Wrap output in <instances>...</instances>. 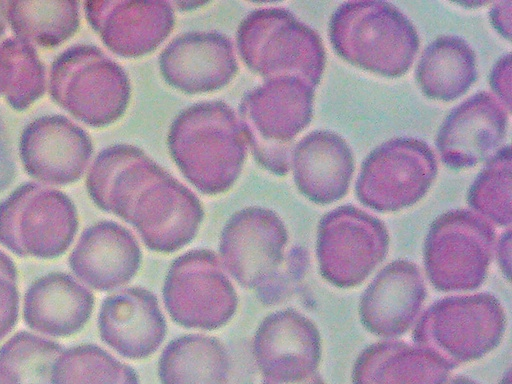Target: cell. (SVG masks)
Wrapping results in <instances>:
<instances>
[{"instance_id": "cell-1", "label": "cell", "mask_w": 512, "mask_h": 384, "mask_svg": "<svg viewBox=\"0 0 512 384\" xmlns=\"http://www.w3.org/2000/svg\"><path fill=\"white\" fill-rule=\"evenodd\" d=\"M247 141L234 110L222 101H206L174 119L168 147L183 175L202 191L227 189L241 172Z\"/></svg>"}, {"instance_id": "cell-2", "label": "cell", "mask_w": 512, "mask_h": 384, "mask_svg": "<svg viewBox=\"0 0 512 384\" xmlns=\"http://www.w3.org/2000/svg\"><path fill=\"white\" fill-rule=\"evenodd\" d=\"M334 51L353 66L388 78L411 68L419 50L417 30L409 18L386 1H348L329 21Z\"/></svg>"}, {"instance_id": "cell-3", "label": "cell", "mask_w": 512, "mask_h": 384, "mask_svg": "<svg viewBox=\"0 0 512 384\" xmlns=\"http://www.w3.org/2000/svg\"><path fill=\"white\" fill-rule=\"evenodd\" d=\"M315 87L298 76H281L247 93L240 122L256 160L283 175L290 169L292 141L310 123Z\"/></svg>"}, {"instance_id": "cell-4", "label": "cell", "mask_w": 512, "mask_h": 384, "mask_svg": "<svg viewBox=\"0 0 512 384\" xmlns=\"http://www.w3.org/2000/svg\"><path fill=\"white\" fill-rule=\"evenodd\" d=\"M237 48L243 62L265 80L298 76L316 88L325 69L319 34L278 7L248 14L238 27Z\"/></svg>"}, {"instance_id": "cell-5", "label": "cell", "mask_w": 512, "mask_h": 384, "mask_svg": "<svg viewBox=\"0 0 512 384\" xmlns=\"http://www.w3.org/2000/svg\"><path fill=\"white\" fill-rule=\"evenodd\" d=\"M49 92L61 108L78 120L103 127L125 113L131 86L122 67L98 47L77 44L53 61Z\"/></svg>"}, {"instance_id": "cell-6", "label": "cell", "mask_w": 512, "mask_h": 384, "mask_svg": "<svg viewBox=\"0 0 512 384\" xmlns=\"http://www.w3.org/2000/svg\"><path fill=\"white\" fill-rule=\"evenodd\" d=\"M438 172L432 148L414 137L383 142L363 160L355 191L359 201L378 212H392L418 202Z\"/></svg>"}, {"instance_id": "cell-7", "label": "cell", "mask_w": 512, "mask_h": 384, "mask_svg": "<svg viewBox=\"0 0 512 384\" xmlns=\"http://www.w3.org/2000/svg\"><path fill=\"white\" fill-rule=\"evenodd\" d=\"M494 236L491 224L469 210H451L438 217L426 242L431 281L442 290L471 289L481 284Z\"/></svg>"}, {"instance_id": "cell-8", "label": "cell", "mask_w": 512, "mask_h": 384, "mask_svg": "<svg viewBox=\"0 0 512 384\" xmlns=\"http://www.w3.org/2000/svg\"><path fill=\"white\" fill-rule=\"evenodd\" d=\"M447 299L422 318L418 336L453 366L493 349L503 332V314L489 295Z\"/></svg>"}, {"instance_id": "cell-9", "label": "cell", "mask_w": 512, "mask_h": 384, "mask_svg": "<svg viewBox=\"0 0 512 384\" xmlns=\"http://www.w3.org/2000/svg\"><path fill=\"white\" fill-rule=\"evenodd\" d=\"M387 244L384 224L358 207L340 206L320 221L319 260L324 276L334 284L363 281L384 257Z\"/></svg>"}, {"instance_id": "cell-10", "label": "cell", "mask_w": 512, "mask_h": 384, "mask_svg": "<svg viewBox=\"0 0 512 384\" xmlns=\"http://www.w3.org/2000/svg\"><path fill=\"white\" fill-rule=\"evenodd\" d=\"M509 112L488 91H480L454 107L441 124L436 148L451 169H467L488 160L503 144Z\"/></svg>"}, {"instance_id": "cell-11", "label": "cell", "mask_w": 512, "mask_h": 384, "mask_svg": "<svg viewBox=\"0 0 512 384\" xmlns=\"http://www.w3.org/2000/svg\"><path fill=\"white\" fill-rule=\"evenodd\" d=\"M22 165L32 177L50 183H69L86 170L93 146L89 135L63 115L34 119L23 130Z\"/></svg>"}, {"instance_id": "cell-12", "label": "cell", "mask_w": 512, "mask_h": 384, "mask_svg": "<svg viewBox=\"0 0 512 384\" xmlns=\"http://www.w3.org/2000/svg\"><path fill=\"white\" fill-rule=\"evenodd\" d=\"M84 10L103 43L125 58L152 52L174 26L173 8L164 1H92Z\"/></svg>"}, {"instance_id": "cell-13", "label": "cell", "mask_w": 512, "mask_h": 384, "mask_svg": "<svg viewBox=\"0 0 512 384\" xmlns=\"http://www.w3.org/2000/svg\"><path fill=\"white\" fill-rule=\"evenodd\" d=\"M167 83L187 94L221 89L237 72L234 47L218 32H190L173 39L159 58Z\"/></svg>"}, {"instance_id": "cell-14", "label": "cell", "mask_w": 512, "mask_h": 384, "mask_svg": "<svg viewBox=\"0 0 512 384\" xmlns=\"http://www.w3.org/2000/svg\"><path fill=\"white\" fill-rule=\"evenodd\" d=\"M348 143L330 130H315L294 147L290 168L298 189L318 204L333 203L347 194L354 173Z\"/></svg>"}, {"instance_id": "cell-15", "label": "cell", "mask_w": 512, "mask_h": 384, "mask_svg": "<svg viewBox=\"0 0 512 384\" xmlns=\"http://www.w3.org/2000/svg\"><path fill=\"white\" fill-rule=\"evenodd\" d=\"M393 264L374 279L362 303L363 321L378 334L403 333L425 297L417 268L405 262Z\"/></svg>"}, {"instance_id": "cell-16", "label": "cell", "mask_w": 512, "mask_h": 384, "mask_svg": "<svg viewBox=\"0 0 512 384\" xmlns=\"http://www.w3.org/2000/svg\"><path fill=\"white\" fill-rule=\"evenodd\" d=\"M449 361L430 349L404 344L375 345L357 359L353 384H445L453 369Z\"/></svg>"}, {"instance_id": "cell-17", "label": "cell", "mask_w": 512, "mask_h": 384, "mask_svg": "<svg viewBox=\"0 0 512 384\" xmlns=\"http://www.w3.org/2000/svg\"><path fill=\"white\" fill-rule=\"evenodd\" d=\"M415 78L426 97L453 101L464 95L476 81L475 52L462 37L441 35L423 50Z\"/></svg>"}, {"instance_id": "cell-18", "label": "cell", "mask_w": 512, "mask_h": 384, "mask_svg": "<svg viewBox=\"0 0 512 384\" xmlns=\"http://www.w3.org/2000/svg\"><path fill=\"white\" fill-rule=\"evenodd\" d=\"M7 21L17 38L42 47L69 39L79 26L75 1H8Z\"/></svg>"}, {"instance_id": "cell-19", "label": "cell", "mask_w": 512, "mask_h": 384, "mask_svg": "<svg viewBox=\"0 0 512 384\" xmlns=\"http://www.w3.org/2000/svg\"><path fill=\"white\" fill-rule=\"evenodd\" d=\"M511 160L506 144L487 160L468 194L469 205L478 215L500 226L511 222Z\"/></svg>"}, {"instance_id": "cell-20", "label": "cell", "mask_w": 512, "mask_h": 384, "mask_svg": "<svg viewBox=\"0 0 512 384\" xmlns=\"http://www.w3.org/2000/svg\"><path fill=\"white\" fill-rule=\"evenodd\" d=\"M11 73L5 98L9 105L24 110L41 97L46 89V71L33 45L17 38L6 39Z\"/></svg>"}, {"instance_id": "cell-21", "label": "cell", "mask_w": 512, "mask_h": 384, "mask_svg": "<svg viewBox=\"0 0 512 384\" xmlns=\"http://www.w3.org/2000/svg\"><path fill=\"white\" fill-rule=\"evenodd\" d=\"M495 97L511 112V54L502 55L494 64L489 78Z\"/></svg>"}, {"instance_id": "cell-22", "label": "cell", "mask_w": 512, "mask_h": 384, "mask_svg": "<svg viewBox=\"0 0 512 384\" xmlns=\"http://www.w3.org/2000/svg\"><path fill=\"white\" fill-rule=\"evenodd\" d=\"M15 161L8 131L0 118V188L7 185L15 173Z\"/></svg>"}, {"instance_id": "cell-23", "label": "cell", "mask_w": 512, "mask_h": 384, "mask_svg": "<svg viewBox=\"0 0 512 384\" xmlns=\"http://www.w3.org/2000/svg\"><path fill=\"white\" fill-rule=\"evenodd\" d=\"M512 1H498L490 9V21L495 30L505 39H511Z\"/></svg>"}, {"instance_id": "cell-24", "label": "cell", "mask_w": 512, "mask_h": 384, "mask_svg": "<svg viewBox=\"0 0 512 384\" xmlns=\"http://www.w3.org/2000/svg\"><path fill=\"white\" fill-rule=\"evenodd\" d=\"M11 60L6 39L0 44V95H5L10 81Z\"/></svg>"}, {"instance_id": "cell-25", "label": "cell", "mask_w": 512, "mask_h": 384, "mask_svg": "<svg viewBox=\"0 0 512 384\" xmlns=\"http://www.w3.org/2000/svg\"><path fill=\"white\" fill-rule=\"evenodd\" d=\"M7 1H0V37L4 34L7 21Z\"/></svg>"}, {"instance_id": "cell-26", "label": "cell", "mask_w": 512, "mask_h": 384, "mask_svg": "<svg viewBox=\"0 0 512 384\" xmlns=\"http://www.w3.org/2000/svg\"><path fill=\"white\" fill-rule=\"evenodd\" d=\"M295 384H325L322 380V378L316 374L313 373L303 379H301L298 383Z\"/></svg>"}, {"instance_id": "cell-27", "label": "cell", "mask_w": 512, "mask_h": 384, "mask_svg": "<svg viewBox=\"0 0 512 384\" xmlns=\"http://www.w3.org/2000/svg\"><path fill=\"white\" fill-rule=\"evenodd\" d=\"M448 384H478V383L470 378L460 376V377L452 379Z\"/></svg>"}, {"instance_id": "cell-28", "label": "cell", "mask_w": 512, "mask_h": 384, "mask_svg": "<svg viewBox=\"0 0 512 384\" xmlns=\"http://www.w3.org/2000/svg\"><path fill=\"white\" fill-rule=\"evenodd\" d=\"M500 384H511L509 373L507 374V376L503 379V381Z\"/></svg>"}]
</instances>
